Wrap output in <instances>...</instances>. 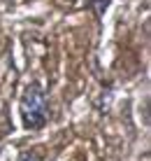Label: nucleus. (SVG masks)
I'll return each instance as SVG.
<instances>
[{
	"label": "nucleus",
	"instance_id": "f03ea898",
	"mask_svg": "<svg viewBox=\"0 0 151 161\" xmlns=\"http://www.w3.org/2000/svg\"><path fill=\"white\" fill-rule=\"evenodd\" d=\"M109 3H112V0H86V7L100 19V16L105 14V9L109 7Z\"/></svg>",
	"mask_w": 151,
	"mask_h": 161
},
{
	"label": "nucleus",
	"instance_id": "f257e3e1",
	"mask_svg": "<svg viewBox=\"0 0 151 161\" xmlns=\"http://www.w3.org/2000/svg\"><path fill=\"white\" fill-rule=\"evenodd\" d=\"M21 117H23V126L30 131H40L47 124L49 103H47V93L42 91L37 82L28 84L26 91L21 93Z\"/></svg>",
	"mask_w": 151,
	"mask_h": 161
},
{
	"label": "nucleus",
	"instance_id": "7ed1b4c3",
	"mask_svg": "<svg viewBox=\"0 0 151 161\" xmlns=\"http://www.w3.org/2000/svg\"><path fill=\"white\" fill-rule=\"evenodd\" d=\"M19 161H42V157L37 152H33V149H28V152H21Z\"/></svg>",
	"mask_w": 151,
	"mask_h": 161
}]
</instances>
